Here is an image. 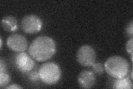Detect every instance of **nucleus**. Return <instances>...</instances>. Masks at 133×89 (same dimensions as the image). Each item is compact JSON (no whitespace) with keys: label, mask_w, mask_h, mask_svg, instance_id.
I'll return each instance as SVG.
<instances>
[{"label":"nucleus","mask_w":133,"mask_h":89,"mask_svg":"<svg viewBox=\"0 0 133 89\" xmlns=\"http://www.w3.org/2000/svg\"><path fill=\"white\" fill-rule=\"evenodd\" d=\"M56 52V45L55 40L47 36H41L36 38L28 49L31 56L38 61L49 60Z\"/></svg>","instance_id":"nucleus-1"},{"label":"nucleus","mask_w":133,"mask_h":89,"mask_svg":"<svg viewBox=\"0 0 133 89\" xmlns=\"http://www.w3.org/2000/svg\"><path fill=\"white\" fill-rule=\"evenodd\" d=\"M104 66L107 74L115 79L125 77L129 71V63L125 58L120 56L109 57Z\"/></svg>","instance_id":"nucleus-2"},{"label":"nucleus","mask_w":133,"mask_h":89,"mask_svg":"<svg viewBox=\"0 0 133 89\" xmlns=\"http://www.w3.org/2000/svg\"><path fill=\"white\" fill-rule=\"evenodd\" d=\"M38 73L41 81L48 85H53L58 82L62 74L59 65L52 62L44 63L41 66Z\"/></svg>","instance_id":"nucleus-3"},{"label":"nucleus","mask_w":133,"mask_h":89,"mask_svg":"<svg viewBox=\"0 0 133 89\" xmlns=\"http://www.w3.org/2000/svg\"><path fill=\"white\" fill-rule=\"evenodd\" d=\"M76 57L78 62L81 65L90 66L95 61L96 53L91 46L83 45L78 49Z\"/></svg>","instance_id":"nucleus-4"},{"label":"nucleus","mask_w":133,"mask_h":89,"mask_svg":"<svg viewBox=\"0 0 133 89\" xmlns=\"http://www.w3.org/2000/svg\"><path fill=\"white\" fill-rule=\"evenodd\" d=\"M43 22L41 19L35 15H28L23 17L21 21L23 31L27 33H36L41 31Z\"/></svg>","instance_id":"nucleus-5"},{"label":"nucleus","mask_w":133,"mask_h":89,"mask_svg":"<svg viewBox=\"0 0 133 89\" xmlns=\"http://www.w3.org/2000/svg\"><path fill=\"white\" fill-rule=\"evenodd\" d=\"M6 44L10 49L16 52H24L27 48L28 42L24 36L14 33L7 38Z\"/></svg>","instance_id":"nucleus-6"},{"label":"nucleus","mask_w":133,"mask_h":89,"mask_svg":"<svg viewBox=\"0 0 133 89\" xmlns=\"http://www.w3.org/2000/svg\"><path fill=\"white\" fill-rule=\"evenodd\" d=\"M17 68L22 73L31 71L35 66V61L29 55L24 52H19L15 58Z\"/></svg>","instance_id":"nucleus-7"},{"label":"nucleus","mask_w":133,"mask_h":89,"mask_svg":"<svg viewBox=\"0 0 133 89\" xmlns=\"http://www.w3.org/2000/svg\"><path fill=\"white\" fill-rule=\"evenodd\" d=\"M95 76L93 72L83 70L78 76V82L81 87L84 88L92 87L95 83Z\"/></svg>","instance_id":"nucleus-8"},{"label":"nucleus","mask_w":133,"mask_h":89,"mask_svg":"<svg viewBox=\"0 0 133 89\" xmlns=\"http://www.w3.org/2000/svg\"><path fill=\"white\" fill-rule=\"evenodd\" d=\"M1 25L3 29L7 31H15L18 27L17 21L11 16L4 17L1 20Z\"/></svg>","instance_id":"nucleus-9"},{"label":"nucleus","mask_w":133,"mask_h":89,"mask_svg":"<svg viewBox=\"0 0 133 89\" xmlns=\"http://www.w3.org/2000/svg\"><path fill=\"white\" fill-rule=\"evenodd\" d=\"M113 87L116 89H131L132 83L129 79L126 77L116 79L113 82Z\"/></svg>","instance_id":"nucleus-10"},{"label":"nucleus","mask_w":133,"mask_h":89,"mask_svg":"<svg viewBox=\"0 0 133 89\" xmlns=\"http://www.w3.org/2000/svg\"><path fill=\"white\" fill-rule=\"evenodd\" d=\"M11 81V76L6 72L0 73V87H5Z\"/></svg>","instance_id":"nucleus-11"},{"label":"nucleus","mask_w":133,"mask_h":89,"mask_svg":"<svg viewBox=\"0 0 133 89\" xmlns=\"http://www.w3.org/2000/svg\"><path fill=\"white\" fill-rule=\"evenodd\" d=\"M92 67V70L95 74L98 75H101L104 73V66L101 62H94L93 64L91 65Z\"/></svg>","instance_id":"nucleus-12"},{"label":"nucleus","mask_w":133,"mask_h":89,"mask_svg":"<svg viewBox=\"0 0 133 89\" xmlns=\"http://www.w3.org/2000/svg\"><path fill=\"white\" fill-rule=\"evenodd\" d=\"M29 79L30 80H31L33 82H36L38 81L39 79H40L39 75L38 72L37 71H32L28 75Z\"/></svg>","instance_id":"nucleus-13"},{"label":"nucleus","mask_w":133,"mask_h":89,"mask_svg":"<svg viewBox=\"0 0 133 89\" xmlns=\"http://www.w3.org/2000/svg\"><path fill=\"white\" fill-rule=\"evenodd\" d=\"M132 44H133V38L129 40L126 44V50L128 53L132 55Z\"/></svg>","instance_id":"nucleus-14"},{"label":"nucleus","mask_w":133,"mask_h":89,"mask_svg":"<svg viewBox=\"0 0 133 89\" xmlns=\"http://www.w3.org/2000/svg\"><path fill=\"white\" fill-rule=\"evenodd\" d=\"M126 32L127 34L130 36L131 37H132L133 35V22L132 21H131L130 23L128 24L126 28Z\"/></svg>","instance_id":"nucleus-15"},{"label":"nucleus","mask_w":133,"mask_h":89,"mask_svg":"<svg viewBox=\"0 0 133 89\" xmlns=\"http://www.w3.org/2000/svg\"><path fill=\"white\" fill-rule=\"evenodd\" d=\"M6 63L3 60L2 58L0 59V73H3V72H6Z\"/></svg>","instance_id":"nucleus-16"},{"label":"nucleus","mask_w":133,"mask_h":89,"mask_svg":"<svg viewBox=\"0 0 133 89\" xmlns=\"http://www.w3.org/2000/svg\"><path fill=\"white\" fill-rule=\"evenodd\" d=\"M5 88L6 89H20V88H22V87L16 84H11L10 85L8 86L7 87H5Z\"/></svg>","instance_id":"nucleus-17"},{"label":"nucleus","mask_w":133,"mask_h":89,"mask_svg":"<svg viewBox=\"0 0 133 89\" xmlns=\"http://www.w3.org/2000/svg\"><path fill=\"white\" fill-rule=\"evenodd\" d=\"M0 48H1V49H2V37H1V39H0Z\"/></svg>","instance_id":"nucleus-18"},{"label":"nucleus","mask_w":133,"mask_h":89,"mask_svg":"<svg viewBox=\"0 0 133 89\" xmlns=\"http://www.w3.org/2000/svg\"><path fill=\"white\" fill-rule=\"evenodd\" d=\"M131 79H132V71H131Z\"/></svg>","instance_id":"nucleus-19"}]
</instances>
